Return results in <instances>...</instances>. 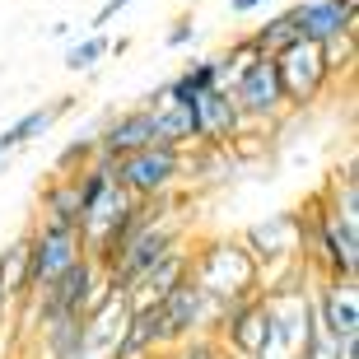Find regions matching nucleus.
Wrapping results in <instances>:
<instances>
[{
  "label": "nucleus",
  "mask_w": 359,
  "mask_h": 359,
  "mask_svg": "<svg viewBox=\"0 0 359 359\" xmlns=\"http://www.w3.org/2000/svg\"><path fill=\"white\" fill-rule=\"evenodd\" d=\"M187 280L219 308L262 294V266L238 243V233H210V238L187 243Z\"/></svg>",
  "instance_id": "obj_1"
},
{
  "label": "nucleus",
  "mask_w": 359,
  "mask_h": 359,
  "mask_svg": "<svg viewBox=\"0 0 359 359\" xmlns=\"http://www.w3.org/2000/svg\"><path fill=\"white\" fill-rule=\"evenodd\" d=\"M75 182H80V219H75V229H80L84 252L98 257L103 238L112 233V224H117L121 215H126L131 196L121 191L117 173H112V159H98V154L75 173Z\"/></svg>",
  "instance_id": "obj_2"
},
{
  "label": "nucleus",
  "mask_w": 359,
  "mask_h": 359,
  "mask_svg": "<svg viewBox=\"0 0 359 359\" xmlns=\"http://www.w3.org/2000/svg\"><path fill=\"white\" fill-rule=\"evenodd\" d=\"M112 173H117L121 191L131 201H168L187 182V154L182 149L149 145V149L126 154V159H112Z\"/></svg>",
  "instance_id": "obj_3"
},
{
  "label": "nucleus",
  "mask_w": 359,
  "mask_h": 359,
  "mask_svg": "<svg viewBox=\"0 0 359 359\" xmlns=\"http://www.w3.org/2000/svg\"><path fill=\"white\" fill-rule=\"evenodd\" d=\"M238 243L262 266V285L285 276V271H294V266H304V224H299V210H276L266 219H252L238 233Z\"/></svg>",
  "instance_id": "obj_4"
},
{
  "label": "nucleus",
  "mask_w": 359,
  "mask_h": 359,
  "mask_svg": "<svg viewBox=\"0 0 359 359\" xmlns=\"http://www.w3.org/2000/svg\"><path fill=\"white\" fill-rule=\"evenodd\" d=\"M224 89L233 98V107L243 112V121L257 126V131H276L280 121L290 117L285 89H280V75H276V61L271 56H252L248 66H238L229 75Z\"/></svg>",
  "instance_id": "obj_5"
},
{
  "label": "nucleus",
  "mask_w": 359,
  "mask_h": 359,
  "mask_svg": "<svg viewBox=\"0 0 359 359\" xmlns=\"http://www.w3.org/2000/svg\"><path fill=\"white\" fill-rule=\"evenodd\" d=\"M276 61V75H280V89H285V107L290 112H308V107H318L322 98H327V89H332L336 70H332V56H327V47H318V42H290L280 56H271Z\"/></svg>",
  "instance_id": "obj_6"
},
{
  "label": "nucleus",
  "mask_w": 359,
  "mask_h": 359,
  "mask_svg": "<svg viewBox=\"0 0 359 359\" xmlns=\"http://www.w3.org/2000/svg\"><path fill=\"white\" fill-rule=\"evenodd\" d=\"M313 318L336 346V359H359V280L313 276Z\"/></svg>",
  "instance_id": "obj_7"
},
{
  "label": "nucleus",
  "mask_w": 359,
  "mask_h": 359,
  "mask_svg": "<svg viewBox=\"0 0 359 359\" xmlns=\"http://www.w3.org/2000/svg\"><path fill=\"white\" fill-rule=\"evenodd\" d=\"M28 243V294L33 290H47L56 276H66L84 252V243H80V229H70V224H42V219H33V229L24 233Z\"/></svg>",
  "instance_id": "obj_8"
},
{
  "label": "nucleus",
  "mask_w": 359,
  "mask_h": 359,
  "mask_svg": "<svg viewBox=\"0 0 359 359\" xmlns=\"http://www.w3.org/2000/svg\"><path fill=\"white\" fill-rule=\"evenodd\" d=\"M126 322H131L126 290H117V285L107 280L103 299H98V304L84 313V322H80V350H75V359H117Z\"/></svg>",
  "instance_id": "obj_9"
},
{
  "label": "nucleus",
  "mask_w": 359,
  "mask_h": 359,
  "mask_svg": "<svg viewBox=\"0 0 359 359\" xmlns=\"http://www.w3.org/2000/svg\"><path fill=\"white\" fill-rule=\"evenodd\" d=\"M224 308L205 299V294L191 285V280H177L168 299L159 304V318H163V336H168V350L182 346V341H196V336H210L215 322H219Z\"/></svg>",
  "instance_id": "obj_10"
},
{
  "label": "nucleus",
  "mask_w": 359,
  "mask_h": 359,
  "mask_svg": "<svg viewBox=\"0 0 359 359\" xmlns=\"http://www.w3.org/2000/svg\"><path fill=\"white\" fill-rule=\"evenodd\" d=\"M355 5L359 0H299V5H290V14L304 42L336 47V42L355 38Z\"/></svg>",
  "instance_id": "obj_11"
},
{
  "label": "nucleus",
  "mask_w": 359,
  "mask_h": 359,
  "mask_svg": "<svg viewBox=\"0 0 359 359\" xmlns=\"http://www.w3.org/2000/svg\"><path fill=\"white\" fill-rule=\"evenodd\" d=\"M93 145H98V159H126L135 149L154 145V117L149 107H121V112H107L98 126H93Z\"/></svg>",
  "instance_id": "obj_12"
},
{
  "label": "nucleus",
  "mask_w": 359,
  "mask_h": 359,
  "mask_svg": "<svg viewBox=\"0 0 359 359\" xmlns=\"http://www.w3.org/2000/svg\"><path fill=\"white\" fill-rule=\"evenodd\" d=\"M191 121H196V145L201 149H233V140L248 131V121H243V112L233 107L224 84H219V89H205L196 103H191Z\"/></svg>",
  "instance_id": "obj_13"
},
{
  "label": "nucleus",
  "mask_w": 359,
  "mask_h": 359,
  "mask_svg": "<svg viewBox=\"0 0 359 359\" xmlns=\"http://www.w3.org/2000/svg\"><path fill=\"white\" fill-rule=\"evenodd\" d=\"M75 103H80L75 93H56V98H47V103L28 107V112H24L19 121H10V126L0 131V163H5V159H14L19 149H28L33 140L52 135V131H56V121L75 112Z\"/></svg>",
  "instance_id": "obj_14"
},
{
  "label": "nucleus",
  "mask_w": 359,
  "mask_h": 359,
  "mask_svg": "<svg viewBox=\"0 0 359 359\" xmlns=\"http://www.w3.org/2000/svg\"><path fill=\"white\" fill-rule=\"evenodd\" d=\"M38 219L42 224H70L75 229V219H80V182H75V173H52L42 182Z\"/></svg>",
  "instance_id": "obj_15"
},
{
  "label": "nucleus",
  "mask_w": 359,
  "mask_h": 359,
  "mask_svg": "<svg viewBox=\"0 0 359 359\" xmlns=\"http://www.w3.org/2000/svg\"><path fill=\"white\" fill-rule=\"evenodd\" d=\"M243 38L252 42L257 56H280L290 42H299V28H294L290 10H276V14H266V24H257L252 33H243Z\"/></svg>",
  "instance_id": "obj_16"
},
{
  "label": "nucleus",
  "mask_w": 359,
  "mask_h": 359,
  "mask_svg": "<svg viewBox=\"0 0 359 359\" xmlns=\"http://www.w3.org/2000/svg\"><path fill=\"white\" fill-rule=\"evenodd\" d=\"M0 294L10 299V308H19L28 299V243L14 238L0 252Z\"/></svg>",
  "instance_id": "obj_17"
},
{
  "label": "nucleus",
  "mask_w": 359,
  "mask_h": 359,
  "mask_svg": "<svg viewBox=\"0 0 359 359\" xmlns=\"http://www.w3.org/2000/svg\"><path fill=\"white\" fill-rule=\"evenodd\" d=\"M107 56H112V38H107V33H84V38H70L61 66H66L70 75H93Z\"/></svg>",
  "instance_id": "obj_18"
},
{
  "label": "nucleus",
  "mask_w": 359,
  "mask_h": 359,
  "mask_svg": "<svg viewBox=\"0 0 359 359\" xmlns=\"http://www.w3.org/2000/svg\"><path fill=\"white\" fill-rule=\"evenodd\" d=\"M93 154H98V145H93V131H89V135L70 140V145L56 154V168H52V173H80V168L93 159Z\"/></svg>",
  "instance_id": "obj_19"
},
{
  "label": "nucleus",
  "mask_w": 359,
  "mask_h": 359,
  "mask_svg": "<svg viewBox=\"0 0 359 359\" xmlns=\"http://www.w3.org/2000/svg\"><path fill=\"white\" fill-rule=\"evenodd\" d=\"M191 42H196V19L191 14H177L173 24H168V33H163V47L168 52H187Z\"/></svg>",
  "instance_id": "obj_20"
},
{
  "label": "nucleus",
  "mask_w": 359,
  "mask_h": 359,
  "mask_svg": "<svg viewBox=\"0 0 359 359\" xmlns=\"http://www.w3.org/2000/svg\"><path fill=\"white\" fill-rule=\"evenodd\" d=\"M168 359H224V350L215 346L210 336H196V341H182V346L168 350Z\"/></svg>",
  "instance_id": "obj_21"
},
{
  "label": "nucleus",
  "mask_w": 359,
  "mask_h": 359,
  "mask_svg": "<svg viewBox=\"0 0 359 359\" xmlns=\"http://www.w3.org/2000/svg\"><path fill=\"white\" fill-rule=\"evenodd\" d=\"M131 5L135 0H103V5L93 10V19H89V33H107V24H112L121 10H131Z\"/></svg>",
  "instance_id": "obj_22"
},
{
  "label": "nucleus",
  "mask_w": 359,
  "mask_h": 359,
  "mask_svg": "<svg viewBox=\"0 0 359 359\" xmlns=\"http://www.w3.org/2000/svg\"><path fill=\"white\" fill-rule=\"evenodd\" d=\"M271 0H229V14L233 19H252V14H262Z\"/></svg>",
  "instance_id": "obj_23"
},
{
  "label": "nucleus",
  "mask_w": 359,
  "mask_h": 359,
  "mask_svg": "<svg viewBox=\"0 0 359 359\" xmlns=\"http://www.w3.org/2000/svg\"><path fill=\"white\" fill-rule=\"evenodd\" d=\"M52 38H75V24H70V19H56V24H52Z\"/></svg>",
  "instance_id": "obj_24"
},
{
  "label": "nucleus",
  "mask_w": 359,
  "mask_h": 359,
  "mask_svg": "<svg viewBox=\"0 0 359 359\" xmlns=\"http://www.w3.org/2000/svg\"><path fill=\"white\" fill-rule=\"evenodd\" d=\"M10 318H14V308H10V299L0 294V332H10Z\"/></svg>",
  "instance_id": "obj_25"
},
{
  "label": "nucleus",
  "mask_w": 359,
  "mask_h": 359,
  "mask_svg": "<svg viewBox=\"0 0 359 359\" xmlns=\"http://www.w3.org/2000/svg\"><path fill=\"white\" fill-rule=\"evenodd\" d=\"M0 355H5V332H0Z\"/></svg>",
  "instance_id": "obj_26"
}]
</instances>
